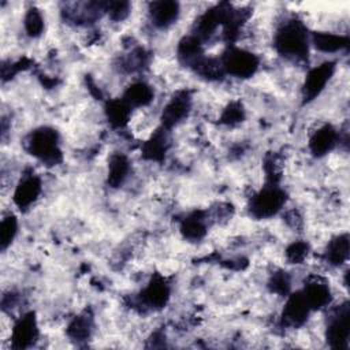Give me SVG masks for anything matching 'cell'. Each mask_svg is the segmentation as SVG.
I'll return each instance as SVG.
<instances>
[{"instance_id": "5bb4252c", "label": "cell", "mask_w": 350, "mask_h": 350, "mask_svg": "<svg viewBox=\"0 0 350 350\" xmlns=\"http://www.w3.org/2000/svg\"><path fill=\"white\" fill-rule=\"evenodd\" d=\"M312 42L316 49L324 53H334L349 46V38L346 36L332 34L327 31H316L312 36Z\"/></svg>"}, {"instance_id": "277c9868", "label": "cell", "mask_w": 350, "mask_h": 350, "mask_svg": "<svg viewBox=\"0 0 350 350\" xmlns=\"http://www.w3.org/2000/svg\"><path fill=\"white\" fill-rule=\"evenodd\" d=\"M286 201V194L276 186L264 187L250 201V213L256 219H265L276 215Z\"/></svg>"}, {"instance_id": "cb8c5ba5", "label": "cell", "mask_w": 350, "mask_h": 350, "mask_svg": "<svg viewBox=\"0 0 350 350\" xmlns=\"http://www.w3.org/2000/svg\"><path fill=\"white\" fill-rule=\"evenodd\" d=\"M16 231H18V221L15 216L10 215L4 217L0 224V245L3 250L12 242V239L16 235Z\"/></svg>"}, {"instance_id": "ffe728a7", "label": "cell", "mask_w": 350, "mask_h": 350, "mask_svg": "<svg viewBox=\"0 0 350 350\" xmlns=\"http://www.w3.org/2000/svg\"><path fill=\"white\" fill-rule=\"evenodd\" d=\"M130 111L131 108L123 101V98L112 100L105 107L107 119L113 127H123L130 119Z\"/></svg>"}, {"instance_id": "83f0119b", "label": "cell", "mask_w": 350, "mask_h": 350, "mask_svg": "<svg viewBox=\"0 0 350 350\" xmlns=\"http://www.w3.org/2000/svg\"><path fill=\"white\" fill-rule=\"evenodd\" d=\"M242 119H243V109H242V105L238 104V103L230 104L221 115V122L227 123V124L241 122Z\"/></svg>"}, {"instance_id": "f1b7e54d", "label": "cell", "mask_w": 350, "mask_h": 350, "mask_svg": "<svg viewBox=\"0 0 350 350\" xmlns=\"http://www.w3.org/2000/svg\"><path fill=\"white\" fill-rule=\"evenodd\" d=\"M271 287L278 294H287L290 288V280L284 273H276L271 280Z\"/></svg>"}, {"instance_id": "5b68a950", "label": "cell", "mask_w": 350, "mask_h": 350, "mask_svg": "<svg viewBox=\"0 0 350 350\" xmlns=\"http://www.w3.org/2000/svg\"><path fill=\"white\" fill-rule=\"evenodd\" d=\"M350 335V310L349 304H343L331 317L327 327V342L332 349H346Z\"/></svg>"}, {"instance_id": "4316f807", "label": "cell", "mask_w": 350, "mask_h": 350, "mask_svg": "<svg viewBox=\"0 0 350 350\" xmlns=\"http://www.w3.org/2000/svg\"><path fill=\"white\" fill-rule=\"evenodd\" d=\"M306 254H308V245L305 242H294L286 250V256L288 261H291L293 264H299L301 261H304Z\"/></svg>"}, {"instance_id": "9c48e42d", "label": "cell", "mask_w": 350, "mask_h": 350, "mask_svg": "<svg viewBox=\"0 0 350 350\" xmlns=\"http://www.w3.org/2000/svg\"><path fill=\"white\" fill-rule=\"evenodd\" d=\"M190 109V100L186 93H180L175 96L163 109L161 113V123L163 127L171 129L172 126L178 124L182 119H185Z\"/></svg>"}, {"instance_id": "44dd1931", "label": "cell", "mask_w": 350, "mask_h": 350, "mask_svg": "<svg viewBox=\"0 0 350 350\" xmlns=\"http://www.w3.org/2000/svg\"><path fill=\"white\" fill-rule=\"evenodd\" d=\"M178 55L186 63L194 66L201 59V41L194 36L185 37L178 46Z\"/></svg>"}, {"instance_id": "603a6c76", "label": "cell", "mask_w": 350, "mask_h": 350, "mask_svg": "<svg viewBox=\"0 0 350 350\" xmlns=\"http://www.w3.org/2000/svg\"><path fill=\"white\" fill-rule=\"evenodd\" d=\"M25 30L30 37H38L44 30V18L37 8H30L25 16Z\"/></svg>"}, {"instance_id": "2e32d148", "label": "cell", "mask_w": 350, "mask_h": 350, "mask_svg": "<svg viewBox=\"0 0 350 350\" xmlns=\"http://www.w3.org/2000/svg\"><path fill=\"white\" fill-rule=\"evenodd\" d=\"M153 100V90L149 85L144 82H135L130 85L124 94L123 101L129 104V107H145Z\"/></svg>"}, {"instance_id": "e0dca14e", "label": "cell", "mask_w": 350, "mask_h": 350, "mask_svg": "<svg viewBox=\"0 0 350 350\" xmlns=\"http://www.w3.org/2000/svg\"><path fill=\"white\" fill-rule=\"evenodd\" d=\"M349 257V235L342 234L334 238L325 250V258L332 265H340Z\"/></svg>"}, {"instance_id": "6da1fadb", "label": "cell", "mask_w": 350, "mask_h": 350, "mask_svg": "<svg viewBox=\"0 0 350 350\" xmlns=\"http://www.w3.org/2000/svg\"><path fill=\"white\" fill-rule=\"evenodd\" d=\"M276 51L288 57L304 59L309 52V40L306 29L298 21H290L284 23L275 36Z\"/></svg>"}, {"instance_id": "30bf717a", "label": "cell", "mask_w": 350, "mask_h": 350, "mask_svg": "<svg viewBox=\"0 0 350 350\" xmlns=\"http://www.w3.org/2000/svg\"><path fill=\"white\" fill-rule=\"evenodd\" d=\"M150 18L154 26L167 27L172 25L179 15V4L172 0L153 1L149 5Z\"/></svg>"}, {"instance_id": "d6986e66", "label": "cell", "mask_w": 350, "mask_h": 350, "mask_svg": "<svg viewBox=\"0 0 350 350\" xmlns=\"http://www.w3.org/2000/svg\"><path fill=\"white\" fill-rule=\"evenodd\" d=\"M129 160L123 154H113L108 165V185L112 187H119L129 174Z\"/></svg>"}, {"instance_id": "7c38bea8", "label": "cell", "mask_w": 350, "mask_h": 350, "mask_svg": "<svg viewBox=\"0 0 350 350\" xmlns=\"http://www.w3.org/2000/svg\"><path fill=\"white\" fill-rule=\"evenodd\" d=\"M338 142V133L331 124L320 127L310 138L309 148L314 156H324L334 149Z\"/></svg>"}, {"instance_id": "9a60e30c", "label": "cell", "mask_w": 350, "mask_h": 350, "mask_svg": "<svg viewBox=\"0 0 350 350\" xmlns=\"http://www.w3.org/2000/svg\"><path fill=\"white\" fill-rule=\"evenodd\" d=\"M302 293L312 310L324 308L331 302V291L324 283H309Z\"/></svg>"}, {"instance_id": "ba28073f", "label": "cell", "mask_w": 350, "mask_h": 350, "mask_svg": "<svg viewBox=\"0 0 350 350\" xmlns=\"http://www.w3.org/2000/svg\"><path fill=\"white\" fill-rule=\"evenodd\" d=\"M312 309L309 308L305 297H304V293L302 291H297L294 294H291L284 305V309H283V320L287 323V324H291V325H299L302 323L306 321L308 316H309V312Z\"/></svg>"}, {"instance_id": "8992f818", "label": "cell", "mask_w": 350, "mask_h": 350, "mask_svg": "<svg viewBox=\"0 0 350 350\" xmlns=\"http://www.w3.org/2000/svg\"><path fill=\"white\" fill-rule=\"evenodd\" d=\"M335 71V63L334 62H325L320 66L313 67L304 82L302 86V98L305 103L312 101L313 98H316L323 89L325 88L327 82L329 81V78L332 77Z\"/></svg>"}, {"instance_id": "8fae6325", "label": "cell", "mask_w": 350, "mask_h": 350, "mask_svg": "<svg viewBox=\"0 0 350 350\" xmlns=\"http://www.w3.org/2000/svg\"><path fill=\"white\" fill-rule=\"evenodd\" d=\"M41 193V180L34 175L25 176L15 189L14 202L22 209L33 204Z\"/></svg>"}, {"instance_id": "484cf974", "label": "cell", "mask_w": 350, "mask_h": 350, "mask_svg": "<svg viewBox=\"0 0 350 350\" xmlns=\"http://www.w3.org/2000/svg\"><path fill=\"white\" fill-rule=\"evenodd\" d=\"M104 10L112 21H123L130 12V3H127V1H109V3H105Z\"/></svg>"}, {"instance_id": "4fadbf2b", "label": "cell", "mask_w": 350, "mask_h": 350, "mask_svg": "<svg viewBox=\"0 0 350 350\" xmlns=\"http://www.w3.org/2000/svg\"><path fill=\"white\" fill-rule=\"evenodd\" d=\"M142 301L150 308H163L170 298L168 284L161 278H153L141 293Z\"/></svg>"}, {"instance_id": "7402d4cb", "label": "cell", "mask_w": 350, "mask_h": 350, "mask_svg": "<svg viewBox=\"0 0 350 350\" xmlns=\"http://www.w3.org/2000/svg\"><path fill=\"white\" fill-rule=\"evenodd\" d=\"M180 231L185 235V238H187L190 241L201 239L206 231V227H205L201 213L196 212V213L190 215L187 219H185L182 223Z\"/></svg>"}, {"instance_id": "52a82bcc", "label": "cell", "mask_w": 350, "mask_h": 350, "mask_svg": "<svg viewBox=\"0 0 350 350\" xmlns=\"http://www.w3.org/2000/svg\"><path fill=\"white\" fill-rule=\"evenodd\" d=\"M37 336H38V329H37L34 313H27L23 317H21L14 325L12 335H11L12 347L26 349L34 343Z\"/></svg>"}, {"instance_id": "7a4b0ae2", "label": "cell", "mask_w": 350, "mask_h": 350, "mask_svg": "<svg viewBox=\"0 0 350 350\" xmlns=\"http://www.w3.org/2000/svg\"><path fill=\"white\" fill-rule=\"evenodd\" d=\"M57 133L51 127H40L34 130L27 141L26 148L30 154L36 156L46 164H56L62 160V152L59 149Z\"/></svg>"}, {"instance_id": "ac0fdd59", "label": "cell", "mask_w": 350, "mask_h": 350, "mask_svg": "<svg viewBox=\"0 0 350 350\" xmlns=\"http://www.w3.org/2000/svg\"><path fill=\"white\" fill-rule=\"evenodd\" d=\"M168 144H167V137L161 130H157L149 141L145 142L142 148V154L148 160H154V161H161L165 156Z\"/></svg>"}, {"instance_id": "3957f363", "label": "cell", "mask_w": 350, "mask_h": 350, "mask_svg": "<svg viewBox=\"0 0 350 350\" xmlns=\"http://www.w3.org/2000/svg\"><path fill=\"white\" fill-rule=\"evenodd\" d=\"M221 66L226 72L238 78H249L258 68V57L245 49L230 48L221 57Z\"/></svg>"}, {"instance_id": "d4e9b609", "label": "cell", "mask_w": 350, "mask_h": 350, "mask_svg": "<svg viewBox=\"0 0 350 350\" xmlns=\"http://www.w3.org/2000/svg\"><path fill=\"white\" fill-rule=\"evenodd\" d=\"M90 332V320L86 316L75 317L68 325V335L72 339H85Z\"/></svg>"}]
</instances>
